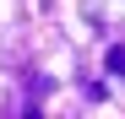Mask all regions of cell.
<instances>
[{
	"instance_id": "6da1fadb",
	"label": "cell",
	"mask_w": 125,
	"mask_h": 119,
	"mask_svg": "<svg viewBox=\"0 0 125 119\" xmlns=\"http://www.w3.org/2000/svg\"><path fill=\"white\" fill-rule=\"evenodd\" d=\"M109 70H114V76H125V49H120V43L109 49Z\"/></svg>"
}]
</instances>
